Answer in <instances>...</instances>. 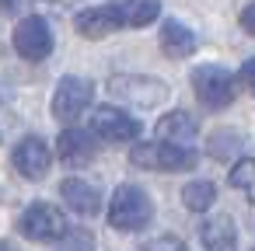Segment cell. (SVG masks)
<instances>
[{"mask_svg":"<svg viewBox=\"0 0 255 251\" xmlns=\"http://www.w3.org/2000/svg\"><path fill=\"white\" fill-rule=\"evenodd\" d=\"M154 220V199L140 188V185H119L112 202H109V223L116 230H140Z\"/></svg>","mask_w":255,"mask_h":251,"instance_id":"1","label":"cell"},{"mask_svg":"<svg viewBox=\"0 0 255 251\" xmlns=\"http://www.w3.org/2000/svg\"><path fill=\"white\" fill-rule=\"evenodd\" d=\"M109 91L136 108H157L168 101V84L157 77H143V74H119L109 77Z\"/></svg>","mask_w":255,"mask_h":251,"instance_id":"2","label":"cell"},{"mask_svg":"<svg viewBox=\"0 0 255 251\" xmlns=\"http://www.w3.org/2000/svg\"><path fill=\"white\" fill-rule=\"evenodd\" d=\"M129 161L136 167H147V171H189L196 164V154L178 147V143H140L129 150Z\"/></svg>","mask_w":255,"mask_h":251,"instance_id":"3","label":"cell"},{"mask_svg":"<svg viewBox=\"0 0 255 251\" xmlns=\"http://www.w3.org/2000/svg\"><path fill=\"white\" fill-rule=\"evenodd\" d=\"M18 230H21L28 241H39V244H46V241H60V237L70 234L63 213H60L56 206H49V202H32V206L18 216Z\"/></svg>","mask_w":255,"mask_h":251,"instance_id":"4","label":"cell"},{"mask_svg":"<svg viewBox=\"0 0 255 251\" xmlns=\"http://www.w3.org/2000/svg\"><path fill=\"white\" fill-rule=\"evenodd\" d=\"M192 87H196V98L206 108H227L231 98H234V77L217 63L196 67L192 70Z\"/></svg>","mask_w":255,"mask_h":251,"instance_id":"5","label":"cell"},{"mask_svg":"<svg viewBox=\"0 0 255 251\" xmlns=\"http://www.w3.org/2000/svg\"><path fill=\"white\" fill-rule=\"evenodd\" d=\"M14 49L21 60H32V63L46 60L53 53V28L46 25V18H39V14L21 18L14 25Z\"/></svg>","mask_w":255,"mask_h":251,"instance_id":"6","label":"cell"},{"mask_svg":"<svg viewBox=\"0 0 255 251\" xmlns=\"http://www.w3.org/2000/svg\"><path fill=\"white\" fill-rule=\"evenodd\" d=\"M91 94H95L91 81H84V77H63V81L56 84V91H53V115H56L60 122L77 119V115L91 105Z\"/></svg>","mask_w":255,"mask_h":251,"instance_id":"7","label":"cell"},{"mask_svg":"<svg viewBox=\"0 0 255 251\" xmlns=\"http://www.w3.org/2000/svg\"><path fill=\"white\" fill-rule=\"evenodd\" d=\"M91 129L102 136V140H109V143H126V140H136L140 136V122L136 119H129L123 108H116V105H98L95 112H91Z\"/></svg>","mask_w":255,"mask_h":251,"instance_id":"8","label":"cell"},{"mask_svg":"<svg viewBox=\"0 0 255 251\" xmlns=\"http://www.w3.org/2000/svg\"><path fill=\"white\" fill-rule=\"evenodd\" d=\"M11 161H14V171H18L21 178H28V181H42V178L49 174L53 154H49V147H46L42 136H25V140L14 147Z\"/></svg>","mask_w":255,"mask_h":251,"instance_id":"9","label":"cell"},{"mask_svg":"<svg viewBox=\"0 0 255 251\" xmlns=\"http://www.w3.org/2000/svg\"><path fill=\"white\" fill-rule=\"evenodd\" d=\"M74 28H77V35L98 42V39L116 35V32L123 28V21H119V14H116V7L109 4V7H88V11H81V14L74 18Z\"/></svg>","mask_w":255,"mask_h":251,"instance_id":"10","label":"cell"},{"mask_svg":"<svg viewBox=\"0 0 255 251\" xmlns=\"http://www.w3.org/2000/svg\"><path fill=\"white\" fill-rule=\"evenodd\" d=\"M161 49H164V56H171V60H185V56H192L196 53V46H199V39H196V32L185 25V21H164L161 25Z\"/></svg>","mask_w":255,"mask_h":251,"instance_id":"11","label":"cell"},{"mask_svg":"<svg viewBox=\"0 0 255 251\" xmlns=\"http://www.w3.org/2000/svg\"><path fill=\"white\" fill-rule=\"evenodd\" d=\"M56 154H60L63 164L81 167V164H88V161L95 157V140H91V133H84V129H63L60 140H56Z\"/></svg>","mask_w":255,"mask_h":251,"instance_id":"12","label":"cell"},{"mask_svg":"<svg viewBox=\"0 0 255 251\" xmlns=\"http://www.w3.org/2000/svg\"><path fill=\"white\" fill-rule=\"evenodd\" d=\"M60 195H63V202H67L74 213H81V216H95V213L102 209V192H98L95 185L81 181V178H67V181L60 185Z\"/></svg>","mask_w":255,"mask_h":251,"instance_id":"13","label":"cell"},{"mask_svg":"<svg viewBox=\"0 0 255 251\" xmlns=\"http://www.w3.org/2000/svg\"><path fill=\"white\" fill-rule=\"evenodd\" d=\"M196 133H199V126H196V119H192L189 112H168V115L157 122V140H164V143L185 147V143L196 140Z\"/></svg>","mask_w":255,"mask_h":251,"instance_id":"14","label":"cell"},{"mask_svg":"<svg viewBox=\"0 0 255 251\" xmlns=\"http://www.w3.org/2000/svg\"><path fill=\"white\" fill-rule=\"evenodd\" d=\"M112 7H116L123 25L143 28V25H150L161 14V0H112Z\"/></svg>","mask_w":255,"mask_h":251,"instance_id":"15","label":"cell"},{"mask_svg":"<svg viewBox=\"0 0 255 251\" xmlns=\"http://www.w3.org/2000/svg\"><path fill=\"white\" fill-rule=\"evenodd\" d=\"M199 237H203V244L206 248H217V244H234V220L231 216H213V220H206L203 223V230H199Z\"/></svg>","mask_w":255,"mask_h":251,"instance_id":"16","label":"cell"},{"mask_svg":"<svg viewBox=\"0 0 255 251\" xmlns=\"http://www.w3.org/2000/svg\"><path fill=\"white\" fill-rule=\"evenodd\" d=\"M213 199H217L213 181H189V185L182 188V202H185V209H192V213L210 209V206H213Z\"/></svg>","mask_w":255,"mask_h":251,"instance_id":"17","label":"cell"},{"mask_svg":"<svg viewBox=\"0 0 255 251\" xmlns=\"http://www.w3.org/2000/svg\"><path fill=\"white\" fill-rule=\"evenodd\" d=\"M252 174H255V161L252 157H241L234 164V171H231V185H238L248 199H252Z\"/></svg>","mask_w":255,"mask_h":251,"instance_id":"18","label":"cell"},{"mask_svg":"<svg viewBox=\"0 0 255 251\" xmlns=\"http://www.w3.org/2000/svg\"><path fill=\"white\" fill-rule=\"evenodd\" d=\"M234 143H238L234 133H213V136H210V154H213V157H227V154L234 150Z\"/></svg>","mask_w":255,"mask_h":251,"instance_id":"19","label":"cell"},{"mask_svg":"<svg viewBox=\"0 0 255 251\" xmlns=\"http://www.w3.org/2000/svg\"><path fill=\"white\" fill-rule=\"evenodd\" d=\"M143 251H185V244L178 237H171V234H161V237H150L143 244Z\"/></svg>","mask_w":255,"mask_h":251,"instance_id":"20","label":"cell"},{"mask_svg":"<svg viewBox=\"0 0 255 251\" xmlns=\"http://www.w3.org/2000/svg\"><path fill=\"white\" fill-rule=\"evenodd\" d=\"M241 87H245V91H252V63H245V67H241Z\"/></svg>","mask_w":255,"mask_h":251,"instance_id":"21","label":"cell"},{"mask_svg":"<svg viewBox=\"0 0 255 251\" xmlns=\"http://www.w3.org/2000/svg\"><path fill=\"white\" fill-rule=\"evenodd\" d=\"M241 25H245V32L252 35V7H245V14H241Z\"/></svg>","mask_w":255,"mask_h":251,"instance_id":"22","label":"cell"},{"mask_svg":"<svg viewBox=\"0 0 255 251\" xmlns=\"http://www.w3.org/2000/svg\"><path fill=\"white\" fill-rule=\"evenodd\" d=\"M210 251H234V244H217V248H210Z\"/></svg>","mask_w":255,"mask_h":251,"instance_id":"23","label":"cell"},{"mask_svg":"<svg viewBox=\"0 0 255 251\" xmlns=\"http://www.w3.org/2000/svg\"><path fill=\"white\" fill-rule=\"evenodd\" d=\"M0 251H11V248H7V244H0Z\"/></svg>","mask_w":255,"mask_h":251,"instance_id":"24","label":"cell"}]
</instances>
